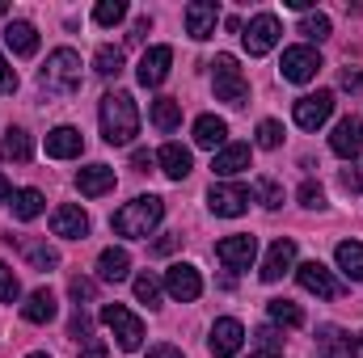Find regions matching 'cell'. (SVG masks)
<instances>
[{
  "instance_id": "obj_1",
  "label": "cell",
  "mask_w": 363,
  "mask_h": 358,
  "mask_svg": "<svg viewBox=\"0 0 363 358\" xmlns=\"http://www.w3.org/2000/svg\"><path fill=\"white\" fill-rule=\"evenodd\" d=\"M101 135H106V144H131L140 135V110H135L131 93L101 97Z\"/></svg>"
},
{
  "instance_id": "obj_2",
  "label": "cell",
  "mask_w": 363,
  "mask_h": 358,
  "mask_svg": "<svg viewBox=\"0 0 363 358\" xmlns=\"http://www.w3.org/2000/svg\"><path fill=\"white\" fill-rule=\"evenodd\" d=\"M161 219H165V202H161L157 194H140V198H131L127 207H118L110 224H114L118 236H127V241H144Z\"/></svg>"
},
{
  "instance_id": "obj_3",
  "label": "cell",
  "mask_w": 363,
  "mask_h": 358,
  "mask_svg": "<svg viewBox=\"0 0 363 358\" xmlns=\"http://www.w3.org/2000/svg\"><path fill=\"white\" fill-rule=\"evenodd\" d=\"M38 85L47 93H55V97H72V93L81 89V55H77L72 47L51 51V59H47L43 72H38Z\"/></svg>"
},
{
  "instance_id": "obj_4",
  "label": "cell",
  "mask_w": 363,
  "mask_h": 358,
  "mask_svg": "<svg viewBox=\"0 0 363 358\" xmlns=\"http://www.w3.org/2000/svg\"><path fill=\"white\" fill-rule=\"evenodd\" d=\"M101 321L110 325V333L118 337L123 350H140V346H144V321H140L131 308H123V304H106V308H101Z\"/></svg>"
},
{
  "instance_id": "obj_5",
  "label": "cell",
  "mask_w": 363,
  "mask_h": 358,
  "mask_svg": "<svg viewBox=\"0 0 363 358\" xmlns=\"http://www.w3.org/2000/svg\"><path fill=\"white\" fill-rule=\"evenodd\" d=\"M211 68H216V97L220 101H228V105H245L250 101V81L241 76L233 55H216Z\"/></svg>"
},
{
  "instance_id": "obj_6",
  "label": "cell",
  "mask_w": 363,
  "mask_h": 358,
  "mask_svg": "<svg viewBox=\"0 0 363 358\" xmlns=\"http://www.w3.org/2000/svg\"><path fill=\"white\" fill-rule=\"evenodd\" d=\"M250 202H254V194H250L245 185H237V181H216V185L207 190V207H211L216 215H224V219L245 215Z\"/></svg>"
},
{
  "instance_id": "obj_7",
  "label": "cell",
  "mask_w": 363,
  "mask_h": 358,
  "mask_svg": "<svg viewBox=\"0 0 363 358\" xmlns=\"http://www.w3.org/2000/svg\"><path fill=\"white\" fill-rule=\"evenodd\" d=\"M279 34H283V25H279L274 13H258L250 25H241V42H245L250 55H267V51H274Z\"/></svg>"
},
{
  "instance_id": "obj_8",
  "label": "cell",
  "mask_w": 363,
  "mask_h": 358,
  "mask_svg": "<svg viewBox=\"0 0 363 358\" xmlns=\"http://www.w3.org/2000/svg\"><path fill=\"white\" fill-rule=\"evenodd\" d=\"M279 68H283V81H291V85H308V81L321 72V55H317L313 47H287Z\"/></svg>"
},
{
  "instance_id": "obj_9",
  "label": "cell",
  "mask_w": 363,
  "mask_h": 358,
  "mask_svg": "<svg viewBox=\"0 0 363 358\" xmlns=\"http://www.w3.org/2000/svg\"><path fill=\"white\" fill-rule=\"evenodd\" d=\"M165 291L178 304H194L203 295V278H199V270L190 266V262H174V266L165 270Z\"/></svg>"
},
{
  "instance_id": "obj_10",
  "label": "cell",
  "mask_w": 363,
  "mask_h": 358,
  "mask_svg": "<svg viewBox=\"0 0 363 358\" xmlns=\"http://www.w3.org/2000/svg\"><path fill=\"white\" fill-rule=\"evenodd\" d=\"M182 17H186V34H190L194 42H207V38L216 34V25H220V4H211V0H190Z\"/></svg>"
},
{
  "instance_id": "obj_11",
  "label": "cell",
  "mask_w": 363,
  "mask_h": 358,
  "mask_svg": "<svg viewBox=\"0 0 363 358\" xmlns=\"http://www.w3.org/2000/svg\"><path fill=\"white\" fill-rule=\"evenodd\" d=\"M216 258H220L228 270H250L254 266V258H258V241H254L250 232H241V236H224V241L216 245Z\"/></svg>"
},
{
  "instance_id": "obj_12",
  "label": "cell",
  "mask_w": 363,
  "mask_h": 358,
  "mask_svg": "<svg viewBox=\"0 0 363 358\" xmlns=\"http://www.w3.org/2000/svg\"><path fill=\"white\" fill-rule=\"evenodd\" d=\"M330 114H334V93H308L296 101V127L300 131H317Z\"/></svg>"
},
{
  "instance_id": "obj_13",
  "label": "cell",
  "mask_w": 363,
  "mask_h": 358,
  "mask_svg": "<svg viewBox=\"0 0 363 358\" xmlns=\"http://www.w3.org/2000/svg\"><path fill=\"white\" fill-rule=\"evenodd\" d=\"M51 232L64 236V241H85V236H89V215H85L77 202H64V207H55V215H51Z\"/></svg>"
},
{
  "instance_id": "obj_14",
  "label": "cell",
  "mask_w": 363,
  "mask_h": 358,
  "mask_svg": "<svg viewBox=\"0 0 363 358\" xmlns=\"http://www.w3.org/2000/svg\"><path fill=\"white\" fill-rule=\"evenodd\" d=\"M241 342H245V329H241V321L224 316V321H216V325H211V337H207V346H211V354H216V358H233L237 350H241Z\"/></svg>"
},
{
  "instance_id": "obj_15",
  "label": "cell",
  "mask_w": 363,
  "mask_h": 358,
  "mask_svg": "<svg viewBox=\"0 0 363 358\" xmlns=\"http://www.w3.org/2000/svg\"><path fill=\"white\" fill-rule=\"evenodd\" d=\"M317 350H321V358H355L359 342L347 329H338V325H321L317 329Z\"/></svg>"
},
{
  "instance_id": "obj_16",
  "label": "cell",
  "mask_w": 363,
  "mask_h": 358,
  "mask_svg": "<svg viewBox=\"0 0 363 358\" xmlns=\"http://www.w3.org/2000/svg\"><path fill=\"white\" fill-rule=\"evenodd\" d=\"M169 64H174V51H169V47H148L144 59H140V72H135L140 85H144V89H157V85L169 76Z\"/></svg>"
},
{
  "instance_id": "obj_17",
  "label": "cell",
  "mask_w": 363,
  "mask_h": 358,
  "mask_svg": "<svg viewBox=\"0 0 363 358\" xmlns=\"http://www.w3.org/2000/svg\"><path fill=\"white\" fill-rule=\"evenodd\" d=\"M330 148L338 152V156H359L363 152V122L359 118H342L338 127H334V135H330Z\"/></svg>"
},
{
  "instance_id": "obj_18",
  "label": "cell",
  "mask_w": 363,
  "mask_h": 358,
  "mask_svg": "<svg viewBox=\"0 0 363 358\" xmlns=\"http://www.w3.org/2000/svg\"><path fill=\"white\" fill-rule=\"evenodd\" d=\"M296 266V241H274L271 253H267V262H262V282H279L287 270Z\"/></svg>"
},
{
  "instance_id": "obj_19",
  "label": "cell",
  "mask_w": 363,
  "mask_h": 358,
  "mask_svg": "<svg viewBox=\"0 0 363 358\" xmlns=\"http://www.w3.org/2000/svg\"><path fill=\"white\" fill-rule=\"evenodd\" d=\"M81 148H85V139H81L77 127H55V131H47V156L72 161V156H81Z\"/></svg>"
},
{
  "instance_id": "obj_20",
  "label": "cell",
  "mask_w": 363,
  "mask_h": 358,
  "mask_svg": "<svg viewBox=\"0 0 363 358\" xmlns=\"http://www.w3.org/2000/svg\"><path fill=\"white\" fill-rule=\"evenodd\" d=\"M296 278H300V287H304L308 295H321V299H334V295H338L330 270L321 266V262H304V266L296 270Z\"/></svg>"
},
{
  "instance_id": "obj_21",
  "label": "cell",
  "mask_w": 363,
  "mask_h": 358,
  "mask_svg": "<svg viewBox=\"0 0 363 358\" xmlns=\"http://www.w3.org/2000/svg\"><path fill=\"white\" fill-rule=\"evenodd\" d=\"M211 169H216L220 178L245 173V169H250V144H228V148H220V152L211 156Z\"/></svg>"
},
{
  "instance_id": "obj_22",
  "label": "cell",
  "mask_w": 363,
  "mask_h": 358,
  "mask_svg": "<svg viewBox=\"0 0 363 358\" xmlns=\"http://www.w3.org/2000/svg\"><path fill=\"white\" fill-rule=\"evenodd\" d=\"M4 47H9L13 55L30 59V55L38 51V30H34L30 21H9V30H4Z\"/></svg>"
},
{
  "instance_id": "obj_23",
  "label": "cell",
  "mask_w": 363,
  "mask_h": 358,
  "mask_svg": "<svg viewBox=\"0 0 363 358\" xmlns=\"http://www.w3.org/2000/svg\"><path fill=\"white\" fill-rule=\"evenodd\" d=\"M55 312H60V304H55V295H51L47 287H38V291L21 304V316H26L30 325H51V321H55Z\"/></svg>"
},
{
  "instance_id": "obj_24",
  "label": "cell",
  "mask_w": 363,
  "mask_h": 358,
  "mask_svg": "<svg viewBox=\"0 0 363 358\" xmlns=\"http://www.w3.org/2000/svg\"><path fill=\"white\" fill-rule=\"evenodd\" d=\"M157 165H161V173H165V178H174V181H182L190 169H194L190 148H182V144H165V148L157 152Z\"/></svg>"
},
{
  "instance_id": "obj_25",
  "label": "cell",
  "mask_w": 363,
  "mask_h": 358,
  "mask_svg": "<svg viewBox=\"0 0 363 358\" xmlns=\"http://www.w3.org/2000/svg\"><path fill=\"white\" fill-rule=\"evenodd\" d=\"M131 274V253L127 249H101L97 258V278L101 282H123Z\"/></svg>"
},
{
  "instance_id": "obj_26",
  "label": "cell",
  "mask_w": 363,
  "mask_h": 358,
  "mask_svg": "<svg viewBox=\"0 0 363 358\" xmlns=\"http://www.w3.org/2000/svg\"><path fill=\"white\" fill-rule=\"evenodd\" d=\"M77 185H81L85 198H101V194L114 190V169H110V165H89V169H81Z\"/></svg>"
},
{
  "instance_id": "obj_27",
  "label": "cell",
  "mask_w": 363,
  "mask_h": 358,
  "mask_svg": "<svg viewBox=\"0 0 363 358\" xmlns=\"http://www.w3.org/2000/svg\"><path fill=\"white\" fill-rule=\"evenodd\" d=\"M224 139H228V122H224V118H216V114H203V118L194 122V144H199V148L216 152Z\"/></svg>"
},
{
  "instance_id": "obj_28",
  "label": "cell",
  "mask_w": 363,
  "mask_h": 358,
  "mask_svg": "<svg viewBox=\"0 0 363 358\" xmlns=\"http://www.w3.org/2000/svg\"><path fill=\"white\" fill-rule=\"evenodd\" d=\"M0 156H4V161H13V165H26V161L34 156V144H30V135L13 127V131L4 135V144H0Z\"/></svg>"
},
{
  "instance_id": "obj_29",
  "label": "cell",
  "mask_w": 363,
  "mask_h": 358,
  "mask_svg": "<svg viewBox=\"0 0 363 358\" xmlns=\"http://www.w3.org/2000/svg\"><path fill=\"white\" fill-rule=\"evenodd\" d=\"M152 127H157V131H178L182 127V101L157 97V101H152Z\"/></svg>"
},
{
  "instance_id": "obj_30",
  "label": "cell",
  "mask_w": 363,
  "mask_h": 358,
  "mask_svg": "<svg viewBox=\"0 0 363 358\" xmlns=\"http://www.w3.org/2000/svg\"><path fill=\"white\" fill-rule=\"evenodd\" d=\"M334 258H338V270H342L351 282H359V278H363V245H359V241H342Z\"/></svg>"
},
{
  "instance_id": "obj_31",
  "label": "cell",
  "mask_w": 363,
  "mask_h": 358,
  "mask_svg": "<svg viewBox=\"0 0 363 358\" xmlns=\"http://www.w3.org/2000/svg\"><path fill=\"white\" fill-rule=\"evenodd\" d=\"M93 72L106 76V81H118V76H123V51H118V47H97V55H93Z\"/></svg>"
},
{
  "instance_id": "obj_32",
  "label": "cell",
  "mask_w": 363,
  "mask_h": 358,
  "mask_svg": "<svg viewBox=\"0 0 363 358\" xmlns=\"http://www.w3.org/2000/svg\"><path fill=\"white\" fill-rule=\"evenodd\" d=\"M43 207H47V202H43L38 190H17V194H13V215H17V219H38Z\"/></svg>"
},
{
  "instance_id": "obj_33",
  "label": "cell",
  "mask_w": 363,
  "mask_h": 358,
  "mask_svg": "<svg viewBox=\"0 0 363 358\" xmlns=\"http://www.w3.org/2000/svg\"><path fill=\"white\" fill-rule=\"evenodd\" d=\"M267 312H271L274 325H287V329H300V325H304V312H300L291 299H271V304H267Z\"/></svg>"
},
{
  "instance_id": "obj_34",
  "label": "cell",
  "mask_w": 363,
  "mask_h": 358,
  "mask_svg": "<svg viewBox=\"0 0 363 358\" xmlns=\"http://www.w3.org/2000/svg\"><path fill=\"white\" fill-rule=\"evenodd\" d=\"M26 262L34 270H55L60 266V253L51 249V245H34V241H26Z\"/></svg>"
},
{
  "instance_id": "obj_35",
  "label": "cell",
  "mask_w": 363,
  "mask_h": 358,
  "mask_svg": "<svg viewBox=\"0 0 363 358\" xmlns=\"http://www.w3.org/2000/svg\"><path fill=\"white\" fill-rule=\"evenodd\" d=\"M330 30H334V25H330V17H325V13H308V17L300 21V34H304L308 42H325V38H330Z\"/></svg>"
},
{
  "instance_id": "obj_36",
  "label": "cell",
  "mask_w": 363,
  "mask_h": 358,
  "mask_svg": "<svg viewBox=\"0 0 363 358\" xmlns=\"http://www.w3.org/2000/svg\"><path fill=\"white\" fill-rule=\"evenodd\" d=\"M123 17H127V4H123V0H101V4L93 8V21H97V25H118Z\"/></svg>"
},
{
  "instance_id": "obj_37",
  "label": "cell",
  "mask_w": 363,
  "mask_h": 358,
  "mask_svg": "<svg viewBox=\"0 0 363 358\" xmlns=\"http://www.w3.org/2000/svg\"><path fill=\"white\" fill-rule=\"evenodd\" d=\"M135 299L148 304V308H157V304H161V282H157L152 274H140V278H135Z\"/></svg>"
},
{
  "instance_id": "obj_38",
  "label": "cell",
  "mask_w": 363,
  "mask_h": 358,
  "mask_svg": "<svg viewBox=\"0 0 363 358\" xmlns=\"http://www.w3.org/2000/svg\"><path fill=\"white\" fill-rule=\"evenodd\" d=\"M17 295H21V282H17V274L0 262V304H17Z\"/></svg>"
},
{
  "instance_id": "obj_39",
  "label": "cell",
  "mask_w": 363,
  "mask_h": 358,
  "mask_svg": "<svg viewBox=\"0 0 363 358\" xmlns=\"http://www.w3.org/2000/svg\"><path fill=\"white\" fill-rule=\"evenodd\" d=\"M283 144V127L267 118V122H258V148H279Z\"/></svg>"
},
{
  "instance_id": "obj_40",
  "label": "cell",
  "mask_w": 363,
  "mask_h": 358,
  "mask_svg": "<svg viewBox=\"0 0 363 358\" xmlns=\"http://www.w3.org/2000/svg\"><path fill=\"white\" fill-rule=\"evenodd\" d=\"M300 207H325V190L317 181H304L300 185Z\"/></svg>"
},
{
  "instance_id": "obj_41",
  "label": "cell",
  "mask_w": 363,
  "mask_h": 358,
  "mask_svg": "<svg viewBox=\"0 0 363 358\" xmlns=\"http://www.w3.org/2000/svg\"><path fill=\"white\" fill-rule=\"evenodd\" d=\"M258 194H262V202H267V207H283V185H279V181L262 178V181H258Z\"/></svg>"
},
{
  "instance_id": "obj_42",
  "label": "cell",
  "mask_w": 363,
  "mask_h": 358,
  "mask_svg": "<svg viewBox=\"0 0 363 358\" xmlns=\"http://www.w3.org/2000/svg\"><path fill=\"white\" fill-rule=\"evenodd\" d=\"M342 190H351V194H363V161H359V165H351V169L342 173Z\"/></svg>"
},
{
  "instance_id": "obj_43",
  "label": "cell",
  "mask_w": 363,
  "mask_h": 358,
  "mask_svg": "<svg viewBox=\"0 0 363 358\" xmlns=\"http://www.w3.org/2000/svg\"><path fill=\"white\" fill-rule=\"evenodd\" d=\"M68 291H72V299H77V304H89V299H93V282H89V278H72V282H68Z\"/></svg>"
},
{
  "instance_id": "obj_44",
  "label": "cell",
  "mask_w": 363,
  "mask_h": 358,
  "mask_svg": "<svg viewBox=\"0 0 363 358\" xmlns=\"http://www.w3.org/2000/svg\"><path fill=\"white\" fill-rule=\"evenodd\" d=\"M342 89L363 97V68H347V72H342Z\"/></svg>"
},
{
  "instance_id": "obj_45",
  "label": "cell",
  "mask_w": 363,
  "mask_h": 358,
  "mask_svg": "<svg viewBox=\"0 0 363 358\" xmlns=\"http://www.w3.org/2000/svg\"><path fill=\"white\" fill-rule=\"evenodd\" d=\"M0 93H17V72L9 68L4 55H0Z\"/></svg>"
},
{
  "instance_id": "obj_46",
  "label": "cell",
  "mask_w": 363,
  "mask_h": 358,
  "mask_svg": "<svg viewBox=\"0 0 363 358\" xmlns=\"http://www.w3.org/2000/svg\"><path fill=\"white\" fill-rule=\"evenodd\" d=\"M81 358H106V342H101V337H85Z\"/></svg>"
},
{
  "instance_id": "obj_47",
  "label": "cell",
  "mask_w": 363,
  "mask_h": 358,
  "mask_svg": "<svg viewBox=\"0 0 363 358\" xmlns=\"http://www.w3.org/2000/svg\"><path fill=\"white\" fill-rule=\"evenodd\" d=\"M152 161H157V156H152V152H144V148H135V152H131V165H135L140 173H148V169H152Z\"/></svg>"
},
{
  "instance_id": "obj_48",
  "label": "cell",
  "mask_w": 363,
  "mask_h": 358,
  "mask_svg": "<svg viewBox=\"0 0 363 358\" xmlns=\"http://www.w3.org/2000/svg\"><path fill=\"white\" fill-rule=\"evenodd\" d=\"M72 337H81V342L89 337V316H85V312H77V316H72Z\"/></svg>"
},
{
  "instance_id": "obj_49",
  "label": "cell",
  "mask_w": 363,
  "mask_h": 358,
  "mask_svg": "<svg viewBox=\"0 0 363 358\" xmlns=\"http://www.w3.org/2000/svg\"><path fill=\"white\" fill-rule=\"evenodd\" d=\"M148 358H182V350H178V346H152Z\"/></svg>"
},
{
  "instance_id": "obj_50",
  "label": "cell",
  "mask_w": 363,
  "mask_h": 358,
  "mask_svg": "<svg viewBox=\"0 0 363 358\" xmlns=\"http://www.w3.org/2000/svg\"><path fill=\"white\" fill-rule=\"evenodd\" d=\"M258 342H262L267 350H279V333H274V329H258Z\"/></svg>"
},
{
  "instance_id": "obj_51",
  "label": "cell",
  "mask_w": 363,
  "mask_h": 358,
  "mask_svg": "<svg viewBox=\"0 0 363 358\" xmlns=\"http://www.w3.org/2000/svg\"><path fill=\"white\" fill-rule=\"evenodd\" d=\"M148 25H152V21H148V17H140V21H135V30H131L127 38H131V42H144V34H148Z\"/></svg>"
},
{
  "instance_id": "obj_52",
  "label": "cell",
  "mask_w": 363,
  "mask_h": 358,
  "mask_svg": "<svg viewBox=\"0 0 363 358\" xmlns=\"http://www.w3.org/2000/svg\"><path fill=\"white\" fill-rule=\"evenodd\" d=\"M174 245H178V236H161V241H157V245H152V253H169V249H174Z\"/></svg>"
},
{
  "instance_id": "obj_53",
  "label": "cell",
  "mask_w": 363,
  "mask_h": 358,
  "mask_svg": "<svg viewBox=\"0 0 363 358\" xmlns=\"http://www.w3.org/2000/svg\"><path fill=\"white\" fill-rule=\"evenodd\" d=\"M9 198H13V185H9V178H4V173H0V202H9Z\"/></svg>"
},
{
  "instance_id": "obj_54",
  "label": "cell",
  "mask_w": 363,
  "mask_h": 358,
  "mask_svg": "<svg viewBox=\"0 0 363 358\" xmlns=\"http://www.w3.org/2000/svg\"><path fill=\"white\" fill-rule=\"evenodd\" d=\"M250 358H279V350H258V354H250Z\"/></svg>"
},
{
  "instance_id": "obj_55",
  "label": "cell",
  "mask_w": 363,
  "mask_h": 358,
  "mask_svg": "<svg viewBox=\"0 0 363 358\" xmlns=\"http://www.w3.org/2000/svg\"><path fill=\"white\" fill-rule=\"evenodd\" d=\"M4 13H9V4H0V17H4Z\"/></svg>"
},
{
  "instance_id": "obj_56",
  "label": "cell",
  "mask_w": 363,
  "mask_h": 358,
  "mask_svg": "<svg viewBox=\"0 0 363 358\" xmlns=\"http://www.w3.org/2000/svg\"><path fill=\"white\" fill-rule=\"evenodd\" d=\"M30 358H47V354H30Z\"/></svg>"
}]
</instances>
